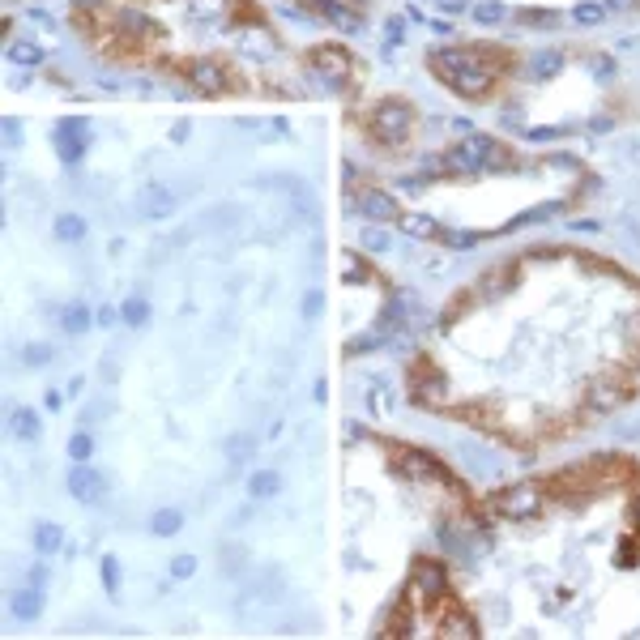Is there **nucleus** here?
Wrapping results in <instances>:
<instances>
[{
	"label": "nucleus",
	"mask_w": 640,
	"mask_h": 640,
	"mask_svg": "<svg viewBox=\"0 0 640 640\" xmlns=\"http://www.w3.org/2000/svg\"><path fill=\"white\" fill-rule=\"evenodd\" d=\"M171 572H175V576H192V572H196V559H192V555H180V559L171 564Z\"/></svg>",
	"instance_id": "obj_26"
},
{
	"label": "nucleus",
	"mask_w": 640,
	"mask_h": 640,
	"mask_svg": "<svg viewBox=\"0 0 640 640\" xmlns=\"http://www.w3.org/2000/svg\"><path fill=\"white\" fill-rule=\"evenodd\" d=\"M363 239H367V248H371V252H385V248H389V239H385L380 231H367Z\"/></svg>",
	"instance_id": "obj_27"
},
{
	"label": "nucleus",
	"mask_w": 640,
	"mask_h": 640,
	"mask_svg": "<svg viewBox=\"0 0 640 640\" xmlns=\"http://www.w3.org/2000/svg\"><path fill=\"white\" fill-rule=\"evenodd\" d=\"M39 611H43V589H34V585L13 598V615L18 619H39Z\"/></svg>",
	"instance_id": "obj_10"
},
{
	"label": "nucleus",
	"mask_w": 640,
	"mask_h": 640,
	"mask_svg": "<svg viewBox=\"0 0 640 640\" xmlns=\"http://www.w3.org/2000/svg\"><path fill=\"white\" fill-rule=\"evenodd\" d=\"M312 60H316V65H325L320 73H325L333 86H342V81H346V56H342V51H329V47H320V51H312Z\"/></svg>",
	"instance_id": "obj_8"
},
{
	"label": "nucleus",
	"mask_w": 640,
	"mask_h": 640,
	"mask_svg": "<svg viewBox=\"0 0 640 640\" xmlns=\"http://www.w3.org/2000/svg\"><path fill=\"white\" fill-rule=\"evenodd\" d=\"M397 227H401V235H414V239L436 235V222H432V218H422V213H401Z\"/></svg>",
	"instance_id": "obj_13"
},
{
	"label": "nucleus",
	"mask_w": 640,
	"mask_h": 640,
	"mask_svg": "<svg viewBox=\"0 0 640 640\" xmlns=\"http://www.w3.org/2000/svg\"><path fill=\"white\" fill-rule=\"evenodd\" d=\"M69 491H73V500H81V504H98L107 487H102V474H98V469H90L86 461H77L73 474H69Z\"/></svg>",
	"instance_id": "obj_4"
},
{
	"label": "nucleus",
	"mask_w": 640,
	"mask_h": 640,
	"mask_svg": "<svg viewBox=\"0 0 640 640\" xmlns=\"http://www.w3.org/2000/svg\"><path fill=\"white\" fill-rule=\"evenodd\" d=\"M316 5H320V13H325V18H329L333 26H342L346 34H359V30H363V22H359V18H350L346 9H338L333 0H316Z\"/></svg>",
	"instance_id": "obj_11"
},
{
	"label": "nucleus",
	"mask_w": 640,
	"mask_h": 640,
	"mask_svg": "<svg viewBox=\"0 0 640 640\" xmlns=\"http://www.w3.org/2000/svg\"><path fill=\"white\" fill-rule=\"evenodd\" d=\"M432 5H436V0H432Z\"/></svg>",
	"instance_id": "obj_33"
},
{
	"label": "nucleus",
	"mask_w": 640,
	"mask_h": 640,
	"mask_svg": "<svg viewBox=\"0 0 640 640\" xmlns=\"http://www.w3.org/2000/svg\"><path fill=\"white\" fill-rule=\"evenodd\" d=\"M145 316H149V307H145L141 299H128V303H124V320H128V325H141Z\"/></svg>",
	"instance_id": "obj_24"
},
{
	"label": "nucleus",
	"mask_w": 640,
	"mask_h": 640,
	"mask_svg": "<svg viewBox=\"0 0 640 640\" xmlns=\"http://www.w3.org/2000/svg\"><path fill=\"white\" fill-rule=\"evenodd\" d=\"M529 137H533V141H551V137H559V128H533Z\"/></svg>",
	"instance_id": "obj_32"
},
{
	"label": "nucleus",
	"mask_w": 640,
	"mask_h": 640,
	"mask_svg": "<svg viewBox=\"0 0 640 640\" xmlns=\"http://www.w3.org/2000/svg\"><path fill=\"white\" fill-rule=\"evenodd\" d=\"M248 487H252V495H256V500H269V495H278V487H282V483H278V474H274V469H260V474H252V483H248Z\"/></svg>",
	"instance_id": "obj_14"
},
{
	"label": "nucleus",
	"mask_w": 640,
	"mask_h": 640,
	"mask_svg": "<svg viewBox=\"0 0 640 640\" xmlns=\"http://www.w3.org/2000/svg\"><path fill=\"white\" fill-rule=\"evenodd\" d=\"M248 448H252L248 440H235V448H227V453H231V461H244V457H248Z\"/></svg>",
	"instance_id": "obj_29"
},
{
	"label": "nucleus",
	"mask_w": 640,
	"mask_h": 640,
	"mask_svg": "<svg viewBox=\"0 0 640 640\" xmlns=\"http://www.w3.org/2000/svg\"><path fill=\"white\" fill-rule=\"evenodd\" d=\"M436 5H440L444 13H461V9H465V0H436Z\"/></svg>",
	"instance_id": "obj_30"
},
{
	"label": "nucleus",
	"mask_w": 640,
	"mask_h": 640,
	"mask_svg": "<svg viewBox=\"0 0 640 640\" xmlns=\"http://www.w3.org/2000/svg\"><path fill=\"white\" fill-rule=\"evenodd\" d=\"M432 65L440 69V77H444L457 94L478 98V94L491 90V73H483V69H478V65L465 56V51H440V56H432Z\"/></svg>",
	"instance_id": "obj_1"
},
{
	"label": "nucleus",
	"mask_w": 640,
	"mask_h": 640,
	"mask_svg": "<svg viewBox=\"0 0 640 640\" xmlns=\"http://www.w3.org/2000/svg\"><path fill=\"white\" fill-rule=\"evenodd\" d=\"M572 18H576V22H585V26H589V22H602V18H606V5H580Z\"/></svg>",
	"instance_id": "obj_23"
},
{
	"label": "nucleus",
	"mask_w": 640,
	"mask_h": 640,
	"mask_svg": "<svg viewBox=\"0 0 640 640\" xmlns=\"http://www.w3.org/2000/svg\"><path fill=\"white\" fill-rule=\"evenodd\" d=\"M69 453H73V461H86V457L94 453V440H90V432H77V436L69 440Z\"/></svg>",
	"instance_id": "obj_20"
},
{
	"label": "nucleus",
	"mask_w": 640,
	"mask_h": 640,
	"mask_svg": "<svg viewBox=\"0 0 640 640\" xmlns=\"http://www.w3.org/2000/svg\"><path fill=\"white\" fill-rule=\"evenodd\" d=\"M180 521H184L180 512H171V508H163V512H158V516H154V533H175V529H180Z\"/></svg>",
	"instance_id": "obj_21"
},
{
	"label": "nucleus",
	"mask_w": 640,
	"mask_h": 640,
	"mask_svg": "<svg viewBox=\"0 0 640 640\" xmlns=\"http://www.w3.org/2000/svg\"><path fill=\"white\" fill-rule=\"evenodd\" d=\"M86 120H60V128H56V149H60V158L65 163H77L81 158V149H86Z\"/></svg>",
	"instance_id": "obj_5"
},
{
	"label": "nucleus",
	"mask_w": 640,
	"mask_h": 640,
	"mask_svg": "<svg viewBox=\"0 0 640 640\" xmlns=\"http://www.w3.org/2000/svg\"><path fill=\"white\" fill-rule=\"evenodd\" d=\"M367 124H371V133H376L380 141H406V133H410V107L401 102V98H385L380 107H371V116H367Z\"/></svg>",
	"instance_id": "obj_2"
},
{
	"label": "nucleus",
	"mask_w": 640,
	"mask_h": 640,
	"mask_svg": "<svg viewBox=\"0 0 640 640\" xmlns=\"http://www.w3.org/2000/svg\"><path fill=\"white\" fill-rule=\"evenodd\" d=\"M491 137H483V133H469V137H461L453 149H448V167H457V171H483L487 167V154H491Z\"/></svg>",
	"instance_id": "obj_3"
},
{
	"label": "nucleus",
	"mask_w": 640,
	"mask_h": 640,
	"mask_svg": "<svg viewBox=\"0 0 640 640\" xmlns=\"http://www.w3.org/2000/svg\"><path fill=\"white\" fill-rule=\"evenodd\" d=\"M56 235H60L65 244H77V239L86 235V222L77 218V213H60V218H56Z\"/></svg>",
	"instance_id": "obj_15"
},
{
	"label": "nucleus",
	"mask_w": 640,
	"mask_h": 640,
	"mask_svg": "<svg viewBox=\"0 0 640 640\" xmlns=\"http://www.w3.org/2000/svg\"><path fill=\"white\" fill-rule=\"evenodd\" d=\"M13 432H18L22 440H30V444H34V440H39V432H43V427H39V414L18 406V410H13Z\"/></svg>",
	"instance_id": "obj_12"
},
{
	"label": "nucleus",
	"mask_w": 640,
	"mask_h": 640,
	"mask_svg": "<svg viewBox=\"0 0 640 640\" xmlns=\"http://www.w3.org/2000/svg\"><path fill=\"white\" fill-rule=\"evenodd\" d=\"M359 201H363V209H367V218H376V222H397V218H401L397 205H393V196L380 192V188H367Z\"/></svg>",
	"instance_id": "obj_7"
},
{
	"label": "nucleus",
	"mask_w": 640,
	"mask_h": 640,
	"mask_svg": "<svg viewBox=\"0 0 640 640\" xmlns=\"http://www.w3.org/2000/svg\"><path fill=\"white\" fill-rule=\"evenodd\" d=\"M145 213H149V218H158V213H171V192L149 188V192H145Z\"/></svg>",
	"instance_id": "obj_17"
},
{
	"label": "nucleus",
	"mask_w": 640,
	"mask_h": 640,
	"mask_svg": "<svg viewBox=\"0 0 640 640\" xmlns=\"http://www.w3.org/2000/svg\"><path fill=\"white\" fill-rule=\"evenodd\" d=\"M43 359H47V346H30L26 350V363H43Z\"/></svg>",
	"instance_id": "obj_31"
},
{
	"label": "nucleus",
	"mask_w": 640,
	"mask_h": 640,
	"mask_svg": "<svg viewBox=\"0 0 640 640\" xmlns=\"http://www.w3.org/2000/svg\"><path fill=\"white\" fill-rule=\"evenodd\" d=\"M474 22H483V26L504 22V5H500V0H483V5H474Z\"/></svg>",
	"instance_id": "obj_19"
},
{
	"label": "nucleus",
	"mask_w": 640,
	"mask_h": 640,
	"mask_svg": "<svg viewBox=\"0 0 640 640\" xmlns=\"http://www.w3.org/2000/svg\"><path fill=\"white\" fill-rule=\"evenodd\" d=\"M555 65H559V56H555V51H547V56L533 60V73H538V77H551V73H555Z\"/></svg>",
	"instance_id": "obj_25"
},
{
	"label": "nucleus",
	"mask_w": 640,
	"mask_h": 640,
	"mask_svg": "<svg viewBox=\"0 0 640 640\" xmlns=\"http://www.w3.org/2000/svg\"><path fill=\"white\" fill-rule=\"evenodd\" d=\"M60 325H65L69 333H81V329L90 325V312H86L81 303H73V307H65V316H60Z\"/></svg>",
	"instance_id": "obj_18"
},
{
	"label": "nucleus",
	"mask_w": 640,
	"mask_h": 640,
	"mask_svg": "<svg viewBox=\"0 0 640 640\" xmlns=\"http://www.w3.org/2000/svg\"><path fill=\"white\" fill-rule=\"evenodd\" d=\"M9 60H13V65H39V60H43V47H39V43H9Z\"/></svg>",
	"instance_id": "obj_16"
},
{
	"label": "nucleus",
	"mask_w": 640,
	"mask_h": 640,
	"mask_svg": "<svg viewBox=\"0 0 640 640\" xmlns=\"http://www.w3.org/2000/svg\"><path fill=\"white\" fill-rule=\"evenodd\" d=\"M102 585H107V594H116V589H120V564H116L112 555L102 559Z\"/></svg>",
	"instance_id": "obj_22"
},
{
	"label": "nucleus",
	"mask_w": 640,
	"mask_h": 640,
	"mask_svg": "<svg viewBox=\"0 0 640 640\" xmlns=\"http://www.w3.org/2000/svg\"><path fill=\"white\" fill-rule=\"evenodd\" d=\"M34 547H39V555H56V551L65 547V529L51 525V521H43V525L34 529Z\"/></svg>",
	"instance_id": "obj_9"
},
{
	"label": "nucleus",
	"mask_w": 640,
	"mask_h": 640,
	"mask_svg": "<svg viewBox=\"0 0 640 640\" xmlns=\"http://www.w3.org/2000/svg\"><path fill=\"white\" fill-rule=\"evenodd\" d=\"M525 22H538V26H551V22H555V13H538V9H529V13H525Z\"/></svg>",
	"instance_id": "obj_28"
},
{
	"label": "nucleus",
	"mask_w": 640,
	"mask_h": 640,
	"mask_svg": "<svg viewBox=\"0 0 640 640\" xmlns=\"http://www.w3.org/2000/svg\"><path fill=\"white\" fill-rule=\"evenodd\" d=\"M188 81H192V86H196V94H205V98H213V94H222V90H227V73H222L218 65H209V60L192 65V69H188Z\"/></svg>",
	"instance_id": "obj_6"
}]
</instances>
